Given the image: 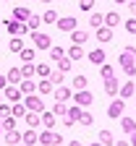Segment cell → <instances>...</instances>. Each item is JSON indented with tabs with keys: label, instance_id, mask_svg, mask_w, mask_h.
Returning a JSON list of instances; mask_svg holds the SVG:
<instances>
[{
	"label": "cell",
	"instance_id": "8992f818",
	"mask_svg": "<svg viewBox=\"0 0 136 146\" xmlns=\"http://www.w3.org/2000/svg\"><path fill=\"white\" fill-rule=\"evenodd\" d=\"M71 99H73V104H79V107H89L94 102V94H92L89 89H79V91H73Z\"/></svg>",
	"mask_w": 136,
	"mask_h": 146
},
{
	"label": "cell",
	"instance_id": "7dc6e473",
	"mask_svg": "<svg viewBox=\"0 0 136 146\" xmlns=\"http://www.w3.org/2000/svg\"><path fill=\"white\" fill-rule=\"evenodd\" d=\"M113 146H131V143H128V141H123V138H118V141H115Z\"/></svg>",
	"mask_w": 136,
	"mask_h": 146
},
{
	"label": "cell",
	"instance_id": "db71d44e",
	"mask_svg": "<svg viewBox=\"0 0 136 146\" xmlns=\"http://www.w3.org/2000/svg\"><path fill=\"white\" fill-rule=\"evenodd\" d=\"M89 146H102V143H100V141H94V143H89Z\"/></svg>",
	"mask_w": 136,
	"mask_h": 146
},
{
	"label": "cell",
	"instance_id": "2e32d148",
	"mask_svg": "<svg viewBox=\"0 0 136 146\" xmlns=\"http://www.w3.org/2000/svg\"><path fill=\"white\" fill-rule=\"evenodd\" d=\"M21 78H24V76H21V68H11V70L5 73V81H8V84H13V86L21 84Z\"/></svg>",
	"mask_w": 136,
	"mask_h": 146
},
{
	"label": "cell",
	"instance_id": "30bf717a",
	"mask_svg": "<svg viewBox=\"0 0 136 146\" xmlns=\"http://www.w3.org/2000/svg\"><path fill=\"white\" fill-rule=\"evenodd\" d=\"M52 97H55V102H68V99L73 97V91H71L68 86L60 84V86H55V89H52Z\"/></svg>",
	"mask_w": 136,
	"mask_h": 146
},
{
	"label": "cell",
	"instance_id": "f907efd6",
	"mask_svg": "<svg viewBox=\"0 0 136 146\" xmlns=\"http://www.w3.org/2000/svg\"><path fill=\"white\" fill-rule=\"evenodd\" d=\"M68 146H84V143H81V141H79V138H73V141H71V143H68Z\"/></svg>",
	"mask_w": 136,
	"mask_h": 146
},
{
	"label": "cell",
	"instance_id": "f546056e",
	"mask_svg": "<svg viewBox=\"0 0 136 146\" xmlns=\"http://www.w3.org/2000/svg\"><path fill=\"white\" fill-rule=\"evenodd\" d=\"M102 24H105V13H92L89 16V26L92 29H100Z\"/></svg>",
	"mask_w": 136,
	"mask_h": 146
},
{
	"label": "cell",
	"instance_id": "4fadbf2b",
	"mask_svg": "<svg viewBox=\"0 0 136 146\" xmlns=\"http://www.w3.org/2000/svg\"><path fill=\"white\" fill-rule=\"evenodd\" d=\"M68 36H71V44H84V42L89 39V31H79V29H73V31H68Z\"/></svg>",
	"mask_w": 136,
	"mask_h": 146
},
{
	"label": "cell",
	"instance_id": "9a60e30c",
	"mask_svg": "<svg viewBox=\"0 0 136 146\" xmlns=\"http://www.w3.org/2000/svg\"><path fill=\"white\" fill-rule=\"evenodd\" d=\"M94 34H97V42H102V44H105V42H110V39H113V29H110V26H105V24H102V26H100V29H97V31H94Z\"/></svg>",
	"mask_w": 136,
	"mask_h": 146
},
{
	"label": "cell",
	"instance_id": "9c48e42d",
	"mask_svg": "<svg viewBox=\"0 0 136 146\" xmlns=\"http://www.w3.org/2000/svg\"><path fill=\"white\" fill-rule=\"evenodd\" d=\"M86 60H89L92 65H102V63L107 60V52H105L102 47H94L92 52H86Z\"/></svg>",
	"mask_w": 136,
	"mask_h": 146
},
{
	"label": "cell",
	"instance_id": "f1b7e54d",
	"mask_svg": "<svg viewBox=\"0 0 136 146\" xmlns=\"http://www.w3.org/2000/svg\"><path fill=\"white\" fill-rule=\"evenodd\" d=\"M26 112H29V110L24 107V102H13V104H11V115H13V117H24Z\"/></svg>",
	"mask_w": 136,
	"mask_h": 146
},
{
	"label": "cell",
	"instance_id": "ee69618b",
	"mask_svg": "<svg viewBox=\"0 0 136 146\" xmlns=\"http://www.w3.org/2000/svg\"><path fill=\"white\" fill-rule=\"evenodd\" d=\"M126 31L128 34H136V18H128V21H126Z\"/></svg>",
	"mask_w": 136,
	"mask_h": 146
},
{
	"label": "cell",
	"instance_id": "83f0119b",
	"mask_svg": "<svg viewBox=\"0 0 136 146\" xmlns=\"http://www.w3.org/2000/svg\"><path fill=\"white\" fill-rule=\"evenodd\" d=\"M55 63H58V70H60V73H68V70L73 68V60L68 58V55H63V58H60V60H55Z\"/></svg>",
	"mask_w": 136,
	"mask_h": 146
},
{
	"label": "cell",
	"instance_id": "277c9868",
	"mask_svg": "<svg viewBox=\"0 0 136 146\" xmlns=\"http://www.w3.org/2000/svg\"><path fill=\"white\" fill-rule=\"evenodd\" d=\"M24 107L29 110V112H42L45 110V102H42V97H37V94H24Z\"/></svg>",
	"mask_w": 136,
	"mask_h": 146
},
{
	"label": "cell",
	"instance_id": "b9f144b4",
	"mask_svg": "<svg viewBox=\"0 0 136 146\" xmlns=\"http://www.w3.org/2000/svg\"><path fill=\"white\" fill-rule=\"evenodd\" d=\"M66 110H68V107H66V102H55L52 112H55V115H66Z\"/></svg>",
	"mask_w": 136,
	"mask_h": 146
},
{
	"label": "cell",
	"instance_id": "e575fe53",
	"mask_svg": "<svg viewBox=\"0 0 136 146\" xmlns=\"http://www.w3.org/2000/svg\"><path fill=\"white\" fill-rule=\"evenodd\" d=\"M18 55H21V60H24V63H34V55H37V52H34V47H24Z\"/></svg>",
	"mask_w": 136,
	"mask_h": 146
},
{
	"label": "cell",
	"instance_id": "60d3db41",
	"mask_svg": "<svg viewBox=\"0 0 136 146\" xmlns=\"http://www.w3.org/2000/svg\"><path fill=\"white\" fill-rule=\"evenodd\" d=\"M42 21H45V24H55V21H58V13H55V11H45V13H42Z\"/></svg>",
	"mask_w": 136,
	"mask_h": 146
},
{
	"label": "cell",
	"instance_id": "bcb514c9",
	"mask_svg": "<svg viewBox=\"0 0 136 146\" xmlns=\"http://www.w3.org/2000/svg\"><path fill=\"white\" fill-rule=\"evenodd\" d=\"M126 5H128V11H131V13L136 16V0H128V3H126Z\"/></svg>",
	"mask_w": 136,
	"mask_h": 146
},
{
	"label": "cell",
	"instance_id": "681fc988",
	"mask_svg": "<svg viewBox=\"0 0 136 146\" xmlns=\"http://www.w3.org/2000/svg\"><path fill=\"white\" fill-rule=\"evenodd\" d=\"M5 84H8V81H5V76H3V73H0V91L5 89Z\"/></svg>",
	"mask_w": 136,
	"mask_h": 146
},
{
	"label": "cell",
	"instance_id": "f6af8a7d",
	"mask_svg": "<svg viewBox=\"0 0 136 146\" xmlns=\"http://www.w3.org/2000/svg\"><path fill=\"white\" fill-rule=\"evenodd\" d=\"M11 115V104H0V117H8Z\"/></svg>",
	"mask_w": 136,
	"mask_h": 146
},
{
	"label": "cell",
	"instance_id": "680465c9",
	"mask_svg": "<svg viewBox=\"0 0 136 146\" xmlns=\"http://www.w3.org/2000/svg\"><path fill=\"white\" fill-rule=\"evenodd\" d=\"M31 3H34V0H31Z\"/></svg>",
	"mask_w": 136,
	"mask_h": 146
},
{
	"label": "cell",
	"instance_id": "11a10c76",
	"mask_svg": "<svg viewBox=\"0 0 136 146\" xmlns=\"http://www.w3.org/2000/svg\"><path fill=\"white\" fill-rule=\"evenodd\" d=\"M42 3H52V0H42Z\"/></svg>",
	"mask_w": 136,
	"mask_h": 146
},
{
	"label": "cell",
	"instance_id": "ab89813d",
	"mask_svg": "<svg viewBox=\"0 0 136 146\" xmlns=\"http://www.w3.org/2000/svg\"><path fill=\"white\" fill-rule=\"evenodd\" d=\"M47 78H50L52 86H60V84H63V73H60V70H55V73H50Z\"/></svg>",
	"mask_w": 136,
	"mask_h": 146
},
{
	"label": "cell",
	"instance_id": "603a6c76",
	"mask_svg": "<svg viewBox=\"0 0 136 146\" xmlns=\"http://www.w3.org/2000/svg\"><path fill=\"white\" fill-rule=\"evenodd\" d=\"M24 120H26V125H29V128H34V131L42 125V120H40V112H26V115H24Z\"/></svg>",
	"mask_w": 136,
	"mask_h": 146
},
{
	"label": "cell",
	"instance_id": "d4e9b609",
	"mask_svg": "<svg viewBox=\"0 0 136 146\" xmlns=\"http://www.w3.org/2000/svg\"><path fill=\"white\" fill-rule=\"evenodd\" d=\"M121 128H123V133H133V131H136V120L121 115Z\"/></svg>",
	"mask_w": 136,
	"mask_h": 146
},
{
	"label": "cell",
	"instance_id": "44dd1931",
	"mask_svg": "<svg viewBox=\"0 0 136 146\" xmlns=\"http://www.w3.org/2000/svg\"><path fill=\"white\" fill-rule=\"evenodd\" d=\"M40 120H42L45 128H55V112H52V110H50V112L42 110V112H40Z\"/></svg>",
	"mask_w": 136,
	"mask_h": 146
},
{
	"label": "cell",
	"instance_id": "836d02e7",
	"mask_svg": "<svg viewBox=\"0 0 136 146\" xmlns=\"http://www.w3.org/2000/svg\"><path fill=\"white\" fill-rule=\"evenodd\" d=\"M79 89H86V76L84 73H76L73 76V91H79Z\"/></svg>",
	"mask_w": 136,
	"mask_h": 146
},
{
	"label": "cell",
	"instance_id": "d6986e66",
	"mask_svg": "<svg viewBox=\"0 0 136 146\" xmlns=\"http://www.w3.org/2000/svg\"><path fill=\"white\" fill-rule=\"evenodd\" d=\"M118 24H121V13H118V11H110V13H105V26L115 29Z\"/></svg>",
	"mask_w": 136,
	"mask_h": 146
},
{
	"label": "cell",
	"instance_id": "6da1fadb",
	"mask_svg": "<svg viewBox=\"0 0 136 146\" xmlns=\"http://www.w3.org/2000/svg\"><path fill=\"white\" fill-rule=\"evenodd\" d=\"M118 65L126 70V76H136V47L133 44H126L123 52H121V58H118Z\"/></svg>",
	"mask_w": 136,
	"mask_h": 146
},
{
	"label": "cell",
	"instance_id": "ac0fdd59",
	"mask_svg": "<svg viewBox=\"0 0 136 146\" xmlns=\"http://www.w3.org/2000/svg\"><path fill=\"white\" fill-rule=\"evenodd\" d=\"M21 143H26V146H34V143H40V138H37V131H34V128H29L26 133H21Z\"/></svg>",
	"mask_w": 136,
	"mask_h": 146
},
{
	"label": "cell",
	"instance_id": "d590c367",
	"mask_svg": "<svg viewBox=\"0 0 136 146\" xmlns=\"http://www.w3.org/2000/svg\"><path fill=\"white\" fill-rule=\"evenodd\" d=\"M47 52H50V58H52V60H60V58H63V55H66V50H63L60 44H55V47H50Z\"/></svg>",
	"mask_w": 136,
	"mask_h": 146
},
{
	"label": "cell",
	"instance_id": "c3c4849f",
	"mask_svg": "<svg viewBox=\"0 0 136 146\" xmlns=\"http://www.w3.org/2000/svg\"><path fill=\"white\" fill-rule=\"evenodd\" d=\"M128 136H131V138H128V143H131V146H136V131H133V133H128Z\"/></svg>",
	"mask_w": 136,
	"mask_h": 146
},
{
	"label": "cell",
	"instance_id": "e0dca14e",
	"mask_svg": "<svg viewBox=\"0 0 136 146\" xmlns=\"http://www.w3.org/2000/svg\"><path fill=\"white\" fill-rule=\"evenodd\" d=\"M18 89H21V94H34V91H37V84H34V78H21Z\"/></svg>",
	"mask_w": 136,
	"mask_h": 146
},
{
	"label": "cell",
	"instance_id": "d6a6232c",
	"mask_svg": "<svg viewBox=\"0 0 136 146\" xmlns=\"http://www.w3.org/2000/svg\"><path fill=\"white\" fill-rule=\"evenodd\" d=\"M8 47H11V52H21L24 50V39H21V36H11Z\"/></svg>",
	"mask_w": 136,
	"mask_h": 146
},
{
	"label": "cell",
	"instance_id": "7402d4cb",
	"mask_svg": "<svg viewBox=\"0 0 136 146\" xmlns=\"http://www.w3.org/2000/svg\"><path fill=\"white\" fill-rule=\"evenodd\" d=\"M100 143H102V146H113V143H115V133L107 131V128H102V131H100Z\"/></svg>",
	"mask_w": 136,
	"mask_h": 146
},
{
	"label": "cell",
	"instance_id": "f35d334b",
	"mask_svg": "<svg viewBox=\"0 0 136 146\" xmlns=\"http://www.w3.org/2000/svg\"><path fill=\"white\" fill-rule=\"evenodd\" d=\"M13 128H16V117H13V115L3 117V133H5V131H13Z\"/></svg>",
	"mask_w": 136,
	"mask_h": 146
},
{
	"label": "cell",
	"instance_id": "7bdbcfd3",
	"mask_svg": "<svg viewBox=\"0 0 136 146\" xmlns=\"http://www.w3.org/2000/svg\"><path fill=\"white\" fill-rule=\"evenodd\" d=\"M79 8L81 11H92L94 8V0H79Z\"/></svg>",
	"mask_w": 136,
	"mask_h": 146
},
{
	"label": "cell",
	"instance_id": "9f6ffc18",
	"mask_svg": "<svg viewBox=\"0 0 136 146\" xmlns=\"http://www.w3.org/2000/svg\"><path fill=\"white\" fill-rule=\"evenodd\" d=\"M16 146H26V143H16Z\"/></svg>",
	"mask_w": 136,
	"mask_h": 146
},
{
	"label": "cell",
	"instance_id": "3957f363",
	"mask_svg": "<svg viewBox=\"0 0 136 146\" xmlns=\"http://www.w3.org/2000/svg\"><path fill=\"white\" fill-rule=\"evenodd\" d=\"M123 112H126V99L113 97V102H110V107H107V117H110V120H118Z\"/></svg>",
	"mask_w": 136,
	"mask_h": 146
},
{
	"label": "cell",
	"instance_id": "ba28073f",
	"mask_svg": "<svg viewBox=\"0 0 136 146\" xmlns=\"http://www.w3.org/2000/svg\"><path fill=\"white\" fill-rule=\"evenodd\" d=\"M3 97L13 104V102H21L24 99V94H21V89L18 86H13V84H5V89H3Z\"/></svg>",
	"mask_w": 136,
	"mask_h": 146
},
{
	"label": "cell",
	"instance_id": "4dcf8cb0",
	"mask_svg": "<svg viewBox=\"0 0 136 146\" xmlns=\"http://www.w3.org/2000/svg\"><path fill=\"white\" fill-rule=\"evenodd\" d=\"M76 123H81V125H92V123H94V115H92V112H86V110H81L79 117H76Z\"/></svg>",
	"mask_w": 136,
	"mask_h": 146
},
{
	"label": "cell",
	"instance_id": "4316f807",
	"mask_svg": "<svg viewBox=\"0 0 136 146\" xmlns=\"http://www.w3.org/2000/svg\"><path fill=\"white\" fill-rule=\"evenodd\" d=\"M52 84H50V78H40L37 81V91H40V94H52Z\"/></svg>",
	"mask_w": 136,
	"mask_h": 146
},
{
	"label": "cell",
	"instance_id": "5b68a950",
	"mask_svg": "<svg viewBox=\"0 0 136 146\" xmlns=\"http://www.w3.org/2000/svg\"><path fill=\"white\" fill-rule=\"evenodd\" d=\"M31 42H34V50H50L52 47L50 34H45V31H31Z\"/></svg>",
	"mask_w": 136,
	"mask_h": 146
},
{
	"label": "cell",
	"instance_id": "484cf974",
	"mask_svg": "<svg viewBox=\"0 0 136 146\" xmlns=\"http://www.w3.org/2000/svg\"><path fill=\"white\" fill-rule=\"evenodd\" d=\"M66 52H68V58H71L73 63H76V60H81V58H84V50H81V44H71V47H68Z\"/></svg>",
	"mask_w": 136,
	"mask_h": 146
},
{
	"label": "cell",
	"instance_id": "5bb4252c",
	"mask_svg": "<svg viewBox=\"0 0 136 146\" xmlns=\"http://www.w3.org/2000/svg\"><path fill=\"white\" fill-rule=\"evenodd\" d=\"M29 16H31V11H29L26 5H16V8H13V21H21V24H24Z\"/></svg>",
	"mask_w": 136,
	"mask_h": 146
},
{
	"label": "cell",
	"instance_id": "8fae6325",
	"mask_svg": "<svg viewBox=\"0 0 136 146\" xmlns=\"http://www.w3.org/2000/svg\"><path fill=\"white\" fill-rule=\"evenodd\" d=\"M133 94H136V84H133V81L121 84V89H118V97H121V99H128V97H133Z\"/></svg>",
	"mask_w": 136,
	"mask_h": 146
},
{
	"label": "cell",
	"instance_id": "6f0895ef",
	"mask_svg": "<svg viewBox=\"0 0 136 146\" xmlns=\"http://www.w3.org/2000/svg\"><path fill=\"white\" fill-rule=\"evenodd\" d=\"M0 24H3V18H0Z\"/></svg>",
	"mask_w": 136,
	"mask_h": 146
},
{
	"label": "cell",
	"instance_id": "1f68e13d",
	"mask_svg": "<svg viewBox=\"0 0 136 146\" xmlns=\"http://www.w3.org/2000/svg\"><path fill=\"white\" fill-rule=\"evenodd\" d=\"M40 24H42V16H37V13H31V16L26 18V26H29L31 31H37V29H40Z\"/></svg>",
	"mask_w": 136,
	"mask_h": 146
},
{
	"label": "cell",
	"instance_id": "74e56055",
	"mask_svg": "<svg viewBox=\"0 0 136 146\" xmlns=\"http://www.w3.org/2000/svg\"><path fill=\"white\" fill-rule=\"evenodd\" d=\"M21 76L24 78H34V63H24L21 65Z\"/></svg>",
	"mask_w": 136,
	"mask_h": 146
},
{
	"label": "cell",
	"instance_id": "ffe728a7",
	"mask_svg": "<svg viewBox=\"0 0 136 146\" xmlns=\"http://www.w3.org/2000/svg\"><path fill=\"white\" fill-rule=\"evenodd\" d=\"M50 73H52V68H50L47 63H37V65H34V76H37V78H47Z\"/></svg>",
	"mask_w": 136,
	"mask_h": 146
},
{
	"label": "cell",
	"instance_id": "7a4b0ae2",
	"mask_svg": "<svg viewBox=\"0 0 136 146\" xmlns=\"http://www.w3.org/2000/svg\"><path fill=\"white\" fill-rule=\"evenodd\" d=\"M37 138H40L42 146H60V143H63V136H58L52 128H47V131H42V133H37Z\"/></svg>",
	"mask_w": 136,
	"mask_h": 146
},
{
	"label": "cell",
	"instance_id": "8d00e7d4",
	"mask_svg": "<svg viewBox=\"0 0 136 146\" xmlns=\"http://www.w3.org/2000/svg\"><path fill=\"white\" fill-rule=\"evenodd\" d=\"M100 76H102V78L115 76V68H113V65H107V63H102V65H100Z\"/></svg>",
	"mask_w": 136,
	"mask_h": 146
},
{
	"label": "cell",
	"instance_id": "f5cc1de1",
	"mask_svg": "<svg viewBox=\"0 0 136 146\" xmlns=\"http://www.w3.org/2000/svg\"><path fill=\"white\" fill-rule=\"evenodd\" d=\"M0 136H3V117H0Z\"/></svg>",
	"mask_w": 136,
	"mask_h": 146
},
{
	"label": "cell",
	"instance_id": "cb8c5ba5",
	"mask_svg": "<svg viewBox=\"0 0 136 146\" xmlns=\"http://www.w3.org/2000/svg\"><path fill=\"white\" fill-rule=\"evenodd\" d=\"M3 138H5V143H11V146L21 143V133H18L16 128H13V131H5V133H3Z\"/></svg>",
	"mask_w": 136,
	"mask_h": 146
},
{
	"label": "cell",
	"instance_id": "7c38bea8",
	"mask_svg": "<svg viewBox=\"0 0 136 146\" xmlns=\"http://www.w3.org/2000/svg\"><path fill=\"white\" fill-rule=\"evenodd\" d=\"M118 89H121V84H118V78H115V76L105 78V94H110V97H118Z\"/></svg>",
	"mask_w": 136,
	"mask_h": 146
},
{
	"label": "cell",
	"instance_id": "52a82bcc",
	"mask_svg": "<svg viewBox=\"0 0 136 146\" xmlns=\"http://www.w3.org/2000/svg\"><path fill=\"white\" fill-rule=\"evenodd\" d=\"M55 26L60 29V31H73V29H79V21H76L73 16H58V21H55Z\"/></svg>",
	"mask_w": 136,
	"mask_h": 146
},
{
	"label": "cell",
	"instance_id": "816d5d0a",
	"mask_svg": "<svg viewBox=\"0 0 136 146\" xmlns=\"http://www.w3.org/2000/svg\"><path fill=\"white\" fill-rule=\"evenodd\" d=\"M128 3V0H115V5H126Z\"/></svg>",
	"mask_w": 136,
	"mask_h": 146
}]
</instances>
